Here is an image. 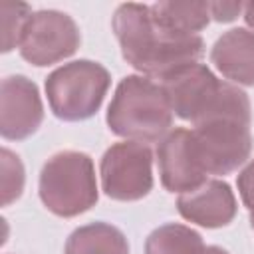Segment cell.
I'll use <instances>...</instances> for the list:
<instances>
[{
	"mask_svg": "<svg viewBox=\"0 0 254 254\" xmlns=\"http://www.w3.org/2000/svg\"><path fill=\"white\" fill-rule=\"evenodd\" d=\"M111 28L123 60L145 77L161 81L187 65L198 64L204 56V40L198 34L185 36L159 26L147 4H119Z\"/></svg>",
	"mask_w": 254,
	"mask_h": 254,
	"instance_id": "obj_1",
	"label": "cell"
},
{
	"mask_svg": "<svg viewBox=\"0 0 254 254\" xmlns=\"http://www.w3.org/2000/svg\"><path fill=\"white\" fill-rule=\"evenodd\" d=\"M113 135L137 143H157L173 127V109L161 83L145 75L123 77L105 115Z\"/></svg>",
	"mask_w": 254,
	"mask_h": 254,
	"instance_id": "obj_2",
	"label": "cell"
},
{
	"mask_svg": "<svg viewBox=\"0 0 254 254\" xmlns=\"http://www.w3.org/2000/svg\"><path fill=\"white\" fill-rule=\"evenodd\" d=\"M173 113L192 125L228 109L246 107L248 93L218 79L204 64L187 65L159 81Z\"/></svg>",
	"mask_w": 254,
	"mask_h": 254,
	"instance_id": "obj_3",
	"label": "cell"
},
{
	"mask_svg": "<svg viewBox=\"0 0 254 254\" xmlns=\"http://www.w3.org/2000/svg\"><path fill=\"white\" fill-rule=\"evenodd\" d=\"M38 194L56 216L73 218L87 212L99 198L93 159L71 149L52 155L40 171Z\"/></svg>",
	"mask_w": 254,
	"mask_h": 254,
	"instance_id": "obj_4",
	"label": "cell"
},
{
	"mask_svg": "<svg viewBox=\"0 0 254 254\" xmlns=\"http://www.w3.org/2000/svg\"><path fill=\"white\" fill-rule=\"evenodd\" d=\"M111 85L109 71L91 60H73L46 77V95L52 113L62 121L93 117Z\"/></svg>",
	"mask_w": 254,
	"mask_h": 254,
	"instance_id": "obj_5",
	"label": "cell"
},
{
	"mask_svg": "<svg viewBox=\"0 0 254 254\" xmlns=\"http://www.w3.org/2000/svg\"><path fill=\"white\" fill-rule=\"evenodd\" d=\"M252 107L224 111L192 125V141L206 175H230L252 151Z\"/></svg>",
	"mask_w": 254,
	"mask_h": 254,
	"instance_id": "obj_6",
	"label": "cell"
},
{
	"mask_svg": "<svg viewBox=\"0 0 254 254\" xmlns=\"http://www.w3.org/2000/svg\"><path fill=\"white\" fill-rule=\"evenodd\" d=\"M101 190L121 202L141 200L153 189V151L145 143L111 145L99 163Z\"/></svg>",
	"mask_w": 254,
	"mask_h": 254,
	"instance_id": "obj_7",
	"label": "cell"
},
{
	"mask_svg": "<svg viewBox=\"0 0 254 254\" xmlns=\"http://www.w3.org/2000/svg\"><path fill=\"white\" fill-rule=\"evenodd\" d=\"M81 34L75 20L60 10L34 12L20 36V56L38 67L58 64L77 52Z\"/></svg>",
	"mask_w": 254,
	"mask_h": 254,
	"instance_id": "obj_8",
	"label": "cell"
},
{
	"mask_svg": "<svg viewBox=\"0 0 254 254\" xmlns=\"http://www.w3.org/2000/svg\"><path fill=\"white\" fill-rule=\"evenodd\" d=\"M44 119V105L38 85L26 75H8L0 83V135L8 141H22L38 131Z\"/></svg>",
	"mask_w": 254,
	"mask_h": 254,
	"instance_id": "obj_9",
	"label": "cell"
},
{
	"mask_svg": "<svg viewBox=\"0 0 254 254\" xmlns=\"http://www.w3.org/2000/svg\"><path fill=\"white\" fill-rule=\"evenodd\" d=\"M157 167L163 187L169 192H187L206 181V173L196 155L190 129H171L157 147Z\"/></svg>",
	"mask_w": 254,
	"mask_h": 254,
	"instance_id": "obj_10",
	"label": "cell"
},
{
	"mask_svg": "<svg viewBox=\"0 0 254 254\" xmlns=\"http://www.w3.org/2000/svg\"><path fill=\"white\" fill-rule=\"evenodd\" d=\"M179 214L204 228L228 226L238 210L234 190L226 181L206 179L196 189L179 194L177 198Z\"/></svg>",
	"mask_w": 254,
	"mask_h": 254,
	"instance_id": "obj_11",
	"label": "cell"
},
{
	"mask_svg": "<svg viewBox=\"0 0 254 254\" xmlns=\"http://www.w3.org/2000/svg\"><path fill=\"white\" fill-rule=\"evenodd\" d=\"M210 62L232 83L254 85V32L232 28L210 50Z\"/></svg>",
	"mask_w": 254,
	"mask_h": 254,
	"instance_id": "obj_12",
	"label": "cell"
},
{
	"mask_svg": "<svg viewBox=\"0 0 254 254\" xmlns=\"http://www.w3.org/2000/svg\"><path fill=\"white\" fill-rule=\"evenodd\" d=\"M64 254H129V242L117 226L89 222L69 234Z\"/></svg>",
	"mask_w": 254,
	"mask_h": 254,
	"instance_id": "obj_13",
	"label": "cell"
},
{
	"mask_svg": "<svg viewBox=\"0 0 254 254\" xmlns=\"http://www.w3.org/2000/svg\"><path fill=\"white\" fill-rule=\"evenodd\" d=\"M153 20L177 34L196 36L210 22L208 2H155L149 6Z\"/></svg>",
	"mask_w": 254,
	"mask_h": 254,
	"instance_id": "obj_14",
	"label": "cell"
},
{
	"mask_svg": "<svg viewBox=\"0 0 254 254\" xmlns=\"http://www.w3.org/2000/svg\"><path fill=\"white\" fill-rule=\"evenodd\" d=\"M202 236L190 226L169 222L155 228L145 240V254H204Z\"/></svg>",
	"mask_w": 254,
	"mask_h": 254,
	"instance_id": "obj_15",
	"label": "cell"
},
{
	"mask_svg": "<svg viewBox=\"0 0 254 254\" xmlns=\"http://www.w3.org/2000/svg\"><path fill=\"white\" fill-rule=\"evenodd\" d=\"M32 8L26 2H2L0 4V26H2V52L8 54L20 44L22 30L32 16Z\"/></svg>",
	"mask_w": 254,
	"mask_h": 254,
	"instance_id": "obj_16",
	"label": "cell"
},
{
	"mask_svg": "<svg viewBox=\"0 0 254 254\" xmlns=\"http://www.w3.org/2000/svg\"><path fill=\"white\" fill-rule=\"evenodd\" d=\"M0 163H2V204L8 206L10 202L18 200L24 190V165L16 153L10 149L0 151Z\"/></svg>",
	"mask_w": 254,
	"mask_h": 254,
	"instance_id": "obj_17",
	"label": "cell"
},
{
	"mask_svg": "<svg viewBox=\"0 0 254 254\" xmlns=\"http://www.w3.org/2000/svg\"><path fill=\"white\" fill-rule=\"evenodd\" d=\"M236 187H238L242 204H244L248 210H252V208H254V159L238 173V177H236Z\"/></svg>",
	"mask_w": 254,
	"mask_h": 254,
	"instance_id": "obj_18",
	"label": "cell"
},
{
	"mask_svg": "<svg viewBox=\"0 0 254 254\" xmlns=\"http://www.w3.org/2000/svg\"><path fill=\"white\" fill-rule=\"evenodd\" d=\"M210 18L216 22H232L244 10L242 2H208Z\"/></svg>",
	"mask_w": 254,
	"mask_h": 254,
	"instance_id": "obj_19",
	"label": "cell"
},
{
	"mask_svg": "<svg viewBox=\"0 0 254 254\" xmlns=\"http://www.w3.org/2000/svg\"><path fill=\"white\" fill-rule=\"evenodd\" d=\"M242 18H244V22L254 30V2H246L244 4V10H242Z\"/></svg>",
	"mask_w": 254,
	"mask_h": 254,
	"instance_id": "obj_20",
	"label": "cell"
},
{
	"mask_svg": "<svg viewBox=\"0 0 254 254\" xmlns=\"http://www.w3.org/2000/svg\"><path fill=\"white\" fill-rule=\"evenodd\" d=\"M204 254H228V252H226L224 248H220V246H214V244H210V246H206Z\"/></svg>",
	"mask_w": 254,
	"mask_h": 254,
	"instance_id": "obj_21",
	"label": "cell"
},
{
	"mask_svg": "<svg viewBox=\"0 0 254 254\" xmlns=\"http://www.w3.org/2000/svg\"><path fill=\"white\" fill-rule=\"evenodd\" d=\"M250 226H252V230H254V208L250 210Z\"/></svg>",
	"mask_w": 254,
	"mask_h": 254,
	"instance_id": "obj_22",
	"label": "cell"
}]
</instances>
